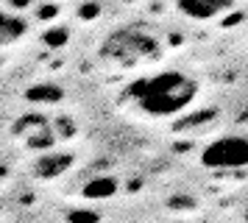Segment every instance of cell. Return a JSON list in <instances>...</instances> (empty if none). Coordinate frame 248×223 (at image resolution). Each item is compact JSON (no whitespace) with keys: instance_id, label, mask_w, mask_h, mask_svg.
Here are the masks:
<instances>
[{"instance_id":"obj_1","label":"cell","mask_w":248,"mask_h":223,"mask_svg":"<svg viewBox=\"0 0 248 223\" xmlns=\"http://www.w3.org/2000/svg\"><path fill=\"white\" fill-rule=\"evenodd\" d=\"M131 98L148 117H173L198 98V81L179 70H162L131 84Z\"/></svg>"},{"instance_id":"obj_2","label":"cell","mask_w":248,"mask_h":223,"mask_svg":"<svg viewBox=\"0 0 248 223\" xmlns=\"http://www.w3.org/2000/svg\"><path fill=\"white\" fill-rule=\"evenodd\" d=\"M103 56L120 67H134L140 62H151L159 56V39L145 28H123L103 42Z\"/></svg>"},{"instance_id":"obj_3","label":"cell","mask_w":248,"mask_h":223,"mask_svg":"<svg viewBox=\"0 0 248 223\" xmlns=\"http://www.w3.org/2000/svg\"><path fill=\"white\" fill-rule=\"evenodd\" d=\"M201 165L212 170H237L248 165V137L243 134H226L217 137L201 151Z\"/></svg>"},{"instance_id":"obj_4","label":"cell","mask_w":248,"mask_h":223,"mask_svg":"<svg viewBox=\"0 0 248 223\" xmlns=\"http://www.w3.org/2000/svg\"><path fill=\"white\" fill-rule=\"evenodd\" d=\"M176 9L195 22H212L234 9V0H173Z\"/></svg>"},{"instance_id":"obj_5","label":"cell","mask_w":248,"mask_h":223,"mask_svg":"<svg viewBox=\"0 0 248 223\" xmlns=\"http://www.w3.org/2000/svg\"><path fill=\"white\" fill-rule=\"evenodd\" d=\"M28 25L23 17L9 14V11H0V45H14L17 39H23Z\"/></svg>"},{"instance_id":"obj_6","label":"cell","mask_w":248,"mask_h":223,"mask_svg":"<svg viewBox=\"0 0 248 223\" xmlns=\"http://www.w3.org/2000/svg\"><path fill=\"white\" fill-rule=\"evenodd\" d=\"M70 165V159L67 156H56V154H47L39 159V165H36V173L39 176H59L64 167Z\"/></svg>"},{"instance_id":"obj_7","label":"cell","mask_w":248,"mask_h":223,"mask_svg":"<svg viewBox=\"0 0 248 223\" xmlns=\"http://www.w3.org/2000/svg\"><path fill=\"white\" fill-rule=\"evenodd\" d=\"M114 187H117L114 178H95L90 187H87V195H90V198H109L114 192Z\"/></svg>"}]
</instances>
